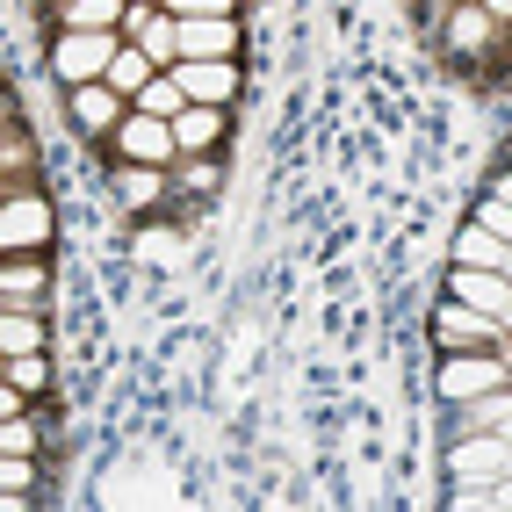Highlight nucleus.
Here are the masks:
<instances>
[{
  "label": "nucleus",
  "mask_w": 512,
  "mask_h": 512,
  "mask_svg": "<svg viewBox=\"0 0 512 512\" xmlns=\"http://www.w3.org/2000/svg\"><path fill=\"white\" fill-rule=\"evenodd\" d=\"M123 29H51V51H44V65H51V80L58 87H87V80H109V65L123 58Z\"/></svg>",
  "instance_id": "1"
},
{
  "label": "nucleus",
  "mask_w": 512,
  "mask_h": 512,
  "mask_svg": "<svg viewBox=\"0 0 512 512\" xmlns=\"http://www.w3.org/2000/svg\"><path fill=\"white\" fill-rule=\"evenodd\" d=\"M512 383V361L498 347H462V354H440L433 361V397L440 404H469L484 390H505Z\"/></svg>",
  "instance_id": "2"
},
{
  "label": "nucleus",
  "mask_w": 512,
  "mask_h": 512,
  "mask_svg": "<svg viewBox=\"0 0 512 512\" xmlns=\"http://www.w3.org/2000/svg\"><path fill=\"white\" fill-rule=\"evenodd\" d=\"M498 37H505V22L484 15V0H455V8L440 15V51L455 58V73L491 65V58H498Z\"/></svg>",
  "instance_id": "3"
},
{
  "label": "nucleus",
  "mask_w": 512,
  "mask_h": 512,
  "mask_svg": "<svg viewBox=\"0 0 512 512\" xmlns=\"http://www.w3.org/2000/svg\"><path fill=\"white\" fill-rule=\"evenodd\" d=\"M58 238V210H51V188H29V195H0V253H51Z\"/></svg>",
  "instance_id": "4"
},
{
  "label": "nucleus",
  "mask_w": 512,
  "mask_h": 512,
  "mask_svg": "<svg viewBox=\"0 0 512 512\" xmlns=\"http://www.w3.org/2000/svg\"><path fill=\"white\" fill-rule=\"evenodd\" d=\"M138 109V101H130L123 87H109V80H87V87H65V116H73V130L87 145H101L109 152V138L123 130V116Z\"/></svg>",
  "instance_id": "5"
},
{
  "label": "nucleus",
  "mask_w": 512,
  "mask_h": 512,
  "mask_svg": "<svg viewBox=\"0 0 512 512\" xmlns=\"http://www.w3.org/2000/svg\"><path fill=\"white\" fill-rule=\"evenodd\" d=\"M51 253H0V311H51Z\"/></svg>",
  "instance_id": "6"
},
{
  "label": "nucleus",
  "mask_w": 512,
  "mask_h": 512,
  "mask_svg": "<svg viewBox=\"0 0 512 512\" xmlns=\"http://www.w3.org/2000/svg\"><path fill=\"white\" fill-rule=\"evenodd\" d=\"M433 347H440V354H462V347H498V354H505V325L484 318V311L462 303V296H440V303H433Z\"/></svg>",
  "instance_id": "7"
},
{
  "label": "nucleus",
  "mask_w": 512,
  "mask_h": 512,
  "mask_svg": "<svg viewBox=\"0 0 512 512\" xmlns=\"http://www.w3.org/2000/svg\"><path fill=\"white\" fill-rule=\"evenodd\" d=\"M448 476H455V484H469V491H491L498 476H512V440H505V433H455Z\"/></svg>",
  "instance_id": "8"
},
{
  "label": "nucleus",
  "mask_w": 512,
  "mask_h": 512,
  "mask_svg": "<svg viewBox=\"0 0 512 512\" xmlns=\"http://www.w3.org/2000/svg\"><path fill=\"white\" fill-rule=\"evenodd\" d=\"M109 159H123V166H174V159H181L174 123H166V116H145V109H130L123 130L109 138Z\"/></svg>",
  "instance_id": "9"
},
{
  "label": "nucleus",
  "mask_w": 512,
  "mask_h": 512,
  "mask_svg": "<svg viewBox=\"0 0 512 512\" xmlns=\"http://www.w3.org/2000/svg\"><path fill=\"white\" fill-rule=\"evenodd\" d=\"M109 188H116V202L130 217H159V210H174V166H109Z\"/></svg>",
  "instance_id": "10"
},
{
  "label": "nucleus",
  "mask_w": 512,
  "mask_h": 512,
  "mask_svg": "<svg viewBox=\"0 0 512 512\" xmlns=\"http://www.w3.org/2000/svg\"><path fill=\"white\" fill-rule=\"evenodd\" d=\"M174 80L188 87V101H202V109H231L238 87H246V73H238V58H181Z\"/></svg>",
  "instance_id": "11"
},
{
  "label": "nucleus",
  "mask_w": 512,
  "mask_h": 512,
  "mask_svg": "<svg viewBox=\"0 0 512 512\" xmlns=\"http://www.w3.org/2000/svg\"><path fill=\"white\" fill-rule=\"evenodd\" d=\"M238 51H246V29H238V15L181 22V58H238Z\"/></svg>",
  "instance_id": "12"
},
{
  "label": "nucleus",
  "mask_w": 512,
  "mask_h": 512,
  "mask_svg": "<svg viewBox=\"0 0 512 512\" xmlns=\"http://www.w3.org/2000/svg\"><path fill=\"white\" fill-rule=\"evenodd\" d=\"M231 138V109H202V101H188V109L174 116V145L181 152H224Z\"/></svg>",
  "instance_id": "13"
},
{
  "label": "nucleus",
  "mask_w": 512,
  "mask_h": 512,
  "mask_svg": "<svg viewBox=\"0 0 512 512\" xmlns=\"http://www.w3.org/2000/svg\"><path fill=\"white\" fill-rule=\"evenodd\" d=\"M130 0H44L51 29H123Z\"/></svg>",
  "instance_id": "14"
},
{
  "label": "nucleus",
  "mask_w": 512,
  "mask_h": 512,
  "mask_svg": "<svg viewBox=\"0 0 512 512\" xmlns=\"http://www.w3.org/2000/svg\"><path fill=\"white\" fill-rule=\"evenodd\" d=\"M8 354H51V311H0V361Z\"/></svg>",
  "instance_id": "15"
},
{
  "label": "nucleus",
  "mask_w": 512,
  "mask_h": 512,
  "mask_svg": "<svg viewBox=\"0 0 512 512\" xmlns=\"http://www.w3.org/2000/svg\"><path fill=\"white\" fill-rule=\"evenodd\" d=\"M174 188H181V195H217V188H224L217 152H181V159H174Z\"/></svg>",
  "instance_id": "16"
},
{
  "label": "nucleus",
  "mask_w": 512,
  "mask_h": 512,
  "mask_svg": "<svg viewBox=\"0 0 512 512\" xmlns=\"http://www.w3.org/2000/svg\"><path fill=\"white\" fill-rule=\"evenodd\" d=\"M138 51H152V65H159V73H174V65H181V22H174V15L159 8V15L145 22V37H138Z\"/></svg>",
  "instance_id": "17"
},
{
  "label": "nucleus",
  "mask_w": 512,
  "mask_h": 512,
  "mask_svg": "<svg viewBox=\"0 0 512 512\" xmlns=\"http://www.w3.org/2000/svg\"><path fill=\"white\" fill-rule=\"evenodd\" d=\"M0 383H15L22 397L51 404V354H8V375H0Z\"/></svg>",
  "instance_id": "18"
},
{
  "label": "nucleus",
  "mask_w": 512,
  "mask_h": 512,
  "mask_svg": "<svg viewBox=\"0 0 512 512\" xmlns=\"http://www.w3.org/2000/svg\"><path fill=\"white\" fill-rule=\"evenodd\" d=\"M152 80H159V65H152V51H138V44H123V58L109 65V87H123L130 101H138V94H145Z\"/></svg>",
  "instance_id": "19"
},
{
  "label": "nucleus",
  "mask_w": 512,
  "mask_h": 512,
  "mask_svg": "<svg viewBox=\"0 0 512 512\" xmlns=\"http://www.w3.org/2000/svg\"><path fill=\"white\" fill-rule=\"evenodd\" d=\"M138 109H145V116H166V123H174V116L188 109V87H181L174 73H159V80H152V87L138 94Z\"/></svg>",
  "instance_id": "20"
},
{
  "label": "nucleus",
  "mask_w": 512,
  "mask_h": 512,
  "mask_svg": "<svg viewBox=\"0 0 512 512\" xmlns=\"http://www.w3.org/2000/svg\"><path fill=\"white\" fill-rule=\"evenodd\" d=\"M174 22H210V15H238V0H159Z\"/></svg>",
  "instance_id": "21"
},
{
  "label": "nucleus",
  "mask_w": 512,
  "mask_h": 512,
  "mask_svg": "<svg viewBox=\"0 0 512 512\" xmlns=\"http://www.w3.org/2000/svg\"><path fill=\"white\" fill-rule=\"evenodd\" d=\"M469 224H484V231H498V238H512V202H498L491 188L476 195V210H469Z\"/></svg>",
  "instance_id": "22"
},
{
  "label": "nucleus",
  "mask_w": 512,
  "mask_h": 512,
  "mask_svg": "<svg viewBox=\"0 0 512 512\" xmlns=\"http://www.w3.org/2000/svg\"><path fill=\"white\" fill-rule=\"evenodd\" d=\"M44 469H51V462H37V455H0V484H8V491H29Z\"/></svg>",
  "instance_id": "23"
},
{
  "label": "nucleus",
  "mask_w": 512,
  "mask_h": 512,
  "mask_svg": "<svg viewBox=\"0 0 512 512\" xmlns=\"http://www.w3.org/2000/svg\"><path fill=\"white\" fill-rule=\"evenodd\" d=\"M491 195H498V202H512V166H505V174L491 181Z\"/></svg>",
  "instance_id": "24"
},
{
  "label": "nucleus",
  "mask_w": 512,
  "mask_h": 512,
  "mask_svg": "<svg viewBox=\"0 0 512 512\" xmlns=\"http://www.w3.org/2000/svg\"><path fill=\"white\" fill-rule=\"evenodd\" d=\"M484 15H498V22H512V0H484Z\"/></svg>",
  "instance_id": "25"
},
{
  "label": "nucleus",
  "mask_w": 512,
  "mask_h": 512,
  "mask_svg": "<svg viewBox=\"0 0 512 512\" xmlns=\"http://www.w3.org/2000/svg\"><path fill=\"white\" fill-rule=\"evenodd\" d=\"M498 58H512V22H505V37H498ZM498 58H491V65H498Z\"/></svg>",
  "instance_id": "26"
},
{
  "label": "nucleus",
  "mask_w": 512,
  "mask_h": 512,
  "mask_svg": "<svg viewBox=\"0 0 512 512\" xmlns=\"http://www.w3.org/2000/svg\"><path fill=\"white\" fill-rule=\"evenodd\" d=\"M505 166H512V138H505Z\"/></svg>",
  "instance_id": "27"
}]
</instances>
